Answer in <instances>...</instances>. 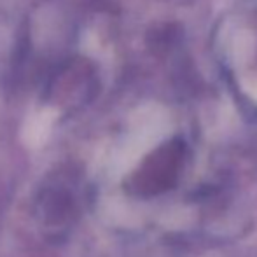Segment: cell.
Masks as SVG:
<instances>
[{
  "label": "cell",
  "mask_w": 257,
  "mask_h": 257,
  "mask_svg": "<svg viewBox=\"0 0 257 257\" xmlns=\"http://www.w3.org/2000/svg\"><path fill=\"white\" fill-rule=\"evenodd\" d=\"M88 201L86 180L79 170L60 168L37 187L30 203V219L37 233L49 243L67 240L79 226Z\"/></svg>",
  "instance_id": "1"
},
{
  "label": "cell",
  "mask_w": 257,
  "mask_h": 257,
  "mask_svg": "<svg viewBox=\"0 0 257 257\" xmlns=\"http://www.w3.org/2000/svg\"><path fill=\"white\" fill-rule=\"evenodd\" d=\"M93 81V72L86 67V63L70 60L60 65V68L49 79L48 95L56 105L65 108H77L79 105L88 102Z\"/></svg>",
  "instance_id": "2"
}]
</instances>
